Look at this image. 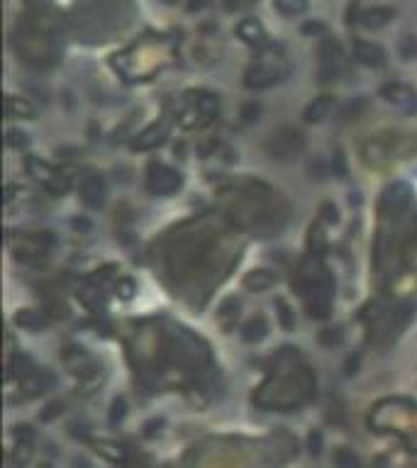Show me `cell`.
<instances>
[{"label": "cell", "instance_id": "obj_1", "mask_svg": "<svg viewBox=\"0 0 417 468\" xmlns=\"http://www.w3.org/2000/svg\"><path fill=\"white\" fill-rule=\"evenodd\" d=\"M259 52L261 54H259L257 64H252V68L244 73V86L252 88V91H263V88L276 86L290 73V64L286 59L284 46L266 44Z\"/></svg>", "mask_w": 417, "mask_h": 468}, {"label": "cell", "instance_id": "obj_2", "mask_svg": "<svg viewBox=\"0 0 417 468\" xmlns=\"http://www.w3.org/2000/svg\"><path fill=\"white\" fill-rule=\"evenodd\" d=\"M217 115V98L212 93L196 91L185 93L183 108L178 113V122L183 127H203Z\"/></svg>", "mask_w": 417, "mask_h": 468}, {"label": "cell", "instance_id": "obj_3", "mask_svg": "<svg viewBox=\"0 0 417 468\" xmlns=\"http://www.w3.org/2000/svg\"><path fill=\"white\" fill-rule=\"evenodd\" d=\"M305 300H308V312L315 319H324L330 315L332 298H335V278L327 271H319L310 278L308 288H305Z\"/></svg>", "mask_w": 417, "mask_h": 468}, {"label": "cell", "instance_id": "obj_4", "mask_svg": "<svg viewBox=\"0 0 417 468\" xmlns=\"http://www.w3.org/2000/svg\"><path fill=\"white\" fill-rule=\"evenodd\" d=\"M263 149H266V154L271 156V159L288 161L305 149V137L300 129L281 127V129H276V132H271V137L266 139Z\"/></svg>", "mask_w": 417, "mask_h": 468}, {"label": "cell", "instance_id": "obj_5", "mask_svg": "<svg viewBox=\"0 0 417 468\" xmlns=\"http://www.w3.org/2000/svg\"><path fill=\"white\" fill-rule=\"evenodd\" d=\"M180 185H183V176L178 174L176 169L166 164H156L151 161L149 169H147V188H149L151 196H174L176 191H180Z\"/></svg>", "mask_w": 417, "mask_h": 468}, {"label": "cell", "instance_id": "obj_6", "mask_svg": "<svg viewBox=\"0 0 417 468\" xmlns=\"http://www.w3.org/2000/svg\"><path fill=\"white\" fill-rule=\"evenodd\" d=\"M27 171H30L32 178L39 180L46 191L54 193V196H62V193H66L68 178L62 174V171H57L54 166L46 164V161H39V159H35V156H30V159H27Z\"/></svg>", "mask_w": 417, "mask_h": 468}, {"label": "cell", "instance_id": "obj_7", "mask_svg": "<svg viewBox=\"0 0 417 468\" xmlns=\"http://www.w3.org/2000/svg\"><path fill=\"white\" fill-rule=\"evenodd\" d=\"M381 98L386 103L396 105L402 113H415L417 110V91L405 83H388L381 88Z\"/></svg>", "mask_w": 417, "mask_h": 468}, {"label": "cell", "instance_id": "obj_8", "mask_svg": "<svg viewBox=\"0 0 417 468\" xmlns=\"http://www.w3.org/2000/svg\"><path fill=\"white\" fill-rule=\"evenodd\" d=\"M319 59H322V81H337L342 59H344V52H342V44L335 39V37H332V39L330 37L322 39V46H319Z\"/></svg>", "mask_w": 417, "mask_h": 468}, {"label": "cell", "instance_id": "obj_9", "mask_svg": "<svg viewBox=\"0 0 417 468\" xmlns=\"http://www.w3.org/2000/svg\"><path fill=\"white\" fill-rule=\"evenodd\" d=\"M15 437V449H12V463L17 468H25L32 458V447H35V429L30 424H20L12 432Z\"/></svg>", "mask_w": 417, "mask_h": 468}, {"label": "cell", "instance_id": "obj_10", "mask_svg": "<svg viewBox=\"0 0 417 468\" xmlns=\"http://www.w3.org/2000/svg\"><path fill=\"white\" fill-rule=\"evenodd\" d=\"M410 203H412V188L405 183L388 185L386 193H383V207H386L391 215H400V212H405Z\"/></svg>", "mask_w": 417, "mask_h": 468}, {"label": "cell", "instance_id": "obj_11", "mask_svg": "<svg viewBox=\"0 0 417 468\" xmlns=\"http://www.w3.org/2000/svg\"><path fill=\"white\" fill-rule=\"evenodd\" d=\"M20 386H22V391H25L27 397H37V395H41V393H46L49 388L54 386V378H52L49 371L32 368L30 373H25V376L20 378Z\"/></svg>", "mask_w": 417, "mask_h": 468}, {"label": "cell", "instance_id": "obj_12", "mask_svg": "<svg viewBox=\"0 0 417 468\" xmlns=\"http://www.w3.org/2000/svg\"><path fill=\"white\" fill-rule=\"evenodd\" d=\"M354 59L359 64H364V66L381 68L383 64H386V52H383L378 44H373V41L356 39L354 41Z\"/></svg>", "mask_w": 417, "mask_h": 468}, {"label": "cell", "instance_id": "obj_13", "mask_svg": "<svg viewBox=\"0 0 417 468\" xmlns=\"http://www.w3.org/2000/svg\"><path fill=\"white\" fill-rule=\"evenodd\" d=\"M81 198H83V203H86L88 207H93V210L103 207V203H105V180L100 178V176H95V174L86 176V180H83V185H81Z\"/></svg>", "mask_w": 417, "mask_h": 468}, {"label": "cell", "instance_id": "obj_14", "mask_svg": "<svg viewBox=\"0 0 417 468\" xmlns=\"http://www.w3.org/2000/svg\"><path fill=\"white\" fill-rule=\"evenodd\" d=\"M237 37L242 41H247L249 46H257V49H263L266 46V30L263 25L257 20V17H247L237 25Z\"/></svg>", "mask_w": 417, "mask_h": 468}, {"label": "cell", "instance_id": "obj_15", "mask_svg": "<svg viewBox=\"0 0 417 468\" xmlns=\"http://www.w3.org/2000/svg\"><path fill=\"white\" fill-rule=\"evenodd\" d=\"M166 127L164 124H151V127H147L145 132H139L137 139H134V149L139 151H151L156 149V147H161L166 142Z\"/></svg>", "mask_w": 417, "mask_h": 468}, {"label": "cell", "instance_id": "obj_16", "mask_svg": "<svg viewBox=\"0 0 417 468\" xmlns=\"http://www.w3.org/2000/svg\"><path fill=\"white\" fill-rule=\"evenodd\" d=\"M393 17H396V10H393V8L376 6V8H371V10L361 12L359 22H361V27H366V30H381V27H386Z\"/></svg>", "mask_w": 417, "mask_h": 468}, {"label": "cell", "instance_id": "obj_17", "mask_svg": "<svg viewBox=\"0 0 417 468\" xmlns=\"http://www.w3.org/2000/svg\"><path fill=\"white\" fill-rule=\"evenodd\" d=\"M335 110V98L332 95H319V98H313V103L305 108L303 120L310 124L322 122L324 118H330V113Z\"/></svg>", "mask_w": 417, "mask_h": 468}, {"label": "cell", "instance_id": "obj_18", "mask_svg": "<svg viewBox=\"0 0 417 468\" xmlns=\"http://www.w3.org/2000/svg\"><path fill=\"white\" fill-rule=\"evenodd\" d=\"M244 288L252 290V293H263V290L273 288L276 286V273L266 271V268H257V271H249L244 276Z\"/></svg>", "mask_w": 417, "mask_h": 468}, {"label": "cell", "instance_id": "obj_19", "mask_svg": "<svg viewBox=\"0 0 417 468\" xmlns=\"http://www.w3.org/2000/svg\"><path fill=\"white\" fill-rule=\"evenodd\" d=\"M266 335H268V322L261 315H257V317L247 319V322L242 324V339L247 341V344H257V341L266 339Z\"/></svg>", "mask_w": 417, "mask_h": 468}, {"label": "cell", "instance_id": "obj_20", "mask_svg": "<svg viewBox=\"0 0 417 468\" xmlns=\"http://www.w3.org/2000/svg\"><path fill=\"white\" fill-rule=\"evenodd\" d=\"M6 115L8 118H20V120H35L37 110L30 100L17 98V95H8L6 98Z\"/></svg>", "mask_w": 417, "mask_h": 468}, {"label": "cell", "instance_id": "obj_21", "mask_svg": "<svg viewBox=\"0 0 417 468\" xmlns=\"http://www.w3.org/2000/svg\"><path fill=\"white\" fill-rule=\"evenodd\" d=\"M95 447V451L100 453L103 458H108V461L113 463H124L127 461V449L122 447V444L118 442H110V439H98V442L93 444Z\"/></svg>", "mask_w": 417, "mask_h": 468}, {"label": "cell", "instance_id": "obj_22", "mask_svg": "<svg viewBox=\"0 0 417 468\" xmlns=\"http://www.w3.org/2000/svg\"><path fill=\"white\" fill-rule=\"evenodd\" d=\"M15 324L22 327V330H44L49 324V317L39 310H20L15 315Z\"/></svg>", "mask_w": 417, "mask_h": 468}, {"label": "cell", "instance_id": "obj_23", "mask_svg": "<svg viewBox=\"0 0 417 468\" xmlns=\"http://www.w3.org/2000/svg\"><path fill=\"white\" fill-rule=\"evenodd\" d=\"M271 3L286 17H298L308 10V0H271Z\"/></svg>", "mask_w": 417, "mask_h": 468}, {"label": "cell", "instance_id": "obj_24", "mask_svg": "<svg viewBox=\"0 0 417 468\" xmlns=\"http://www.w3.org/2000/svg\"><path fill=\"white\" fill-rule=\"evenodd\" d=\"M332 458H335V466L337 468H359L361 466V461H359V456H356V451H351L349 447H340Z\"/></svg>", "mask_w": 417, "mask_h": 468}, {"label": "cell", "instance_id": "obj_25", "mask_svg": "<svg viewBox=\"0 0 417 468\" xmlns=\"http://www.w3.org/2000/svg\"><path fill=\"white\" fill-rule=\"evenodd\" d=\"M276 310H278V322H281V327H284L286 332H290L295 327V315L293 310H290V305L286 303V300L278 298L276 300Z\"/></svg>", "mask_w": 417, "mask_h": 468}, {"label": "cell", "instance_id": "obj_26", "mask_svg": "<svg viewBox=\"0 0 417 468\" xmlns=\"http://www.w3.org/2000/svg\"><path fill=\"white\" fill-rule=\"evenodd\" d=\"M6 142H8V147H12V149H25V147L30 144V139H27V134L22 132V129H8Z\"/></svg>", "mask_w": 417, "mask_h": 468}, {"label": "cell", "instance_id": "obj_27", "mask_svg": "<svg viewBox=\"0 0 417 468\" xmlns=\"http://www.w3.org/2000/svg\"><path fill=\"white\" fill-rule=\"evenodd\" d=\"M124 415H127V400H124V397H115L113 410H110V422H113V424L122 422Z\"/></svg>", "mask_w": 417, "mask_h": 468}, {"label": "cell", "instance_id": "obj_28", "mask_svg": "<svg viewBox=\"0 0 417 468\" xmlns=\"http://www.w3.org/2000/svg\"><path fill=\"white\" fill-rule=\"evenodd\" d=\"M400 52L402 57H405V62H410V59L417 57V39H412V37H405L400 44Z\"/></svg>", "mask_w": 417, "mask_h": 468}, {"label": "cell", "instance_id": "obj_29", "mask_svg": "<svg viewBox=\"0 0 417 468\" xmlns=\"http://www.w3.org/2000/svg\"><path fill=\"white\" fill-rule=\"evenodd\" d=\"M259 113H261V108H259V103H249V105H244V110H242V122H247V124L257 122V120H259Z\"/></svg>", "mask_w": 417, "mask_h": 468}, {"label": "cell", "instance_id": "obj_30", "mask_svg": "<svg viewBox=\"0 0 417 468\" xmlns=\"http://www.w3.org/2000/svg\"><path fill=\"white\" fill-rule=\"evenodd\" d=\"M308 447H310V453H313V456H319V453H322V434H319L317 429H313V432H310Z\"/></svg>", "mask_w": 417, "mask_h": 468}, {"label": "cell", "instance_id": "obj_31", "mask_svg": "<svg viewBox=\"0 0 417 468\" xmlns=\"http://www.w3.org/2000/svg\"><path fill=\"white\" fill-rule=\"evenodd\" d=\"M319 215H322V222H332V225L340 220V210H337L332 203H324L322 210H319Z\"/></svg>", "mask_w": 417, "mask_h": 468}, {"label": "cell", "instance_id": "obj_32", "mask_svg": "<svg viewBox=\"0 0 417 468\" xmlns=\"http://www.w3.org/2000/svg\"><path fill=\"white\" fill-rule=\"evenodd\" d=\"M62 410H64L62 402H49V405L44 407V412H41V420H44V422H49V420H54V417L62 415Z\"/></svg>", "mask_w": 417, "mask_h": 468}, {"label": "cell", "instance_id": "obj_33", "mask_svg": "<svg viewBox=\"0 0 417 468\" xmlns=\"http://www.w3.org/2000/svg\"><path fill=\"white\" fill-rule=\"evenodd\" d=\"M340 341H342V335H340V330H337V327H335V330H324L322 344L330 346V344H340Z\"/></svg>", "mask_w": 417, "mask_h": 468}, {"label": "cell", "instance_id": "obj_34", "mask_svg": "<svg viewBox=\"0 0 417 468\" xmlns=\"http://www.w3.org/2000/svg\"><path fill=\"white\" fill-rule=\"evenodd\" d=\"M207 3H210V0H191V3H188V12H201L203 8H207Z\"/></svg>", "mask_w": 417, "mask_h": 468}, {"label": "cell", "instance_id": "obj_35", "mask_svg": "<svg viewBox=\"0 0 417 468\" xmlns=\"http://www.w3.org/2000/svg\"><path fill=\"white\" fill-rule=\"evenodd\" d=\"M335 161H337V169H335V174H337V176H340V178H342V176H344V154H342V151H337V154H335Z\"/></svg>", "mask_w": 417, "mask_h": 468}, {"label": "cell", "instance_id": "obj_36", "mask_svg": "<svg viewBox=\"0 0 417 468\" xmlns=\"http://www.w3.org/2000/svg\"><path fill=\"white\" fill-rule=\"evenodd\" d=\"M303 32L305 35H319V32H324V27L319 25V22H315V25H305Z\"/></svg>", "mask_w": 417, "mask_h": 468}, {"label": "cell", "instance_id": "obj_37", "mask_svg": "<svg viewBox=\"0 0 417 468\" xmlns=\"http://www.w3.org/2000/svg\"><path fill=\"white\" fill-rule=\"evenodd\" d=\"M39 468H54V466H49V463H41V466H39Z\"/></svg>", "mask_w": 417, "mask_h": 468}, {"label": "cell", "instance_id": "obj_38", "mask_svg": "<svg viewBox=\"0 0 417 468\" xmlns=\"http://www.w3.org/2000/svg\"><path fill=\"white\" fill-rule=\"evenodd\" d=\"M164 3H176V0H164Z\"/></svg>", "mask_w": 417, "mask_h": 468}]
</instances>
